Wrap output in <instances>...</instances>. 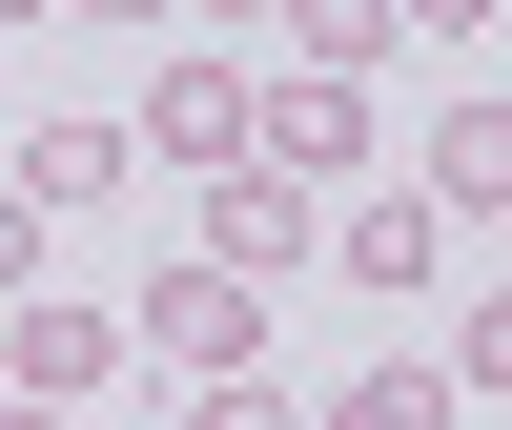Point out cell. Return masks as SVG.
<instances>
[{
    "label": "cell",
    "mask_w": 512,
    "mask_h": 430,
    "mask_svg": "<svg viewBox=\"0 0 512 430\" xmlns=\"http://www.w3.org/2000/svg\"><path fill=\"white\" fill-rule=\"evenodd\" d=\"M0 287H41V205L21 185H0Z\"/></svg>",
    "instance_id": "cell-12"
},
{
    "label": "cell",
    "mask_w": 512,
    "mask_h": 430,
    "mask_svg": "<svg viewBox=\"0 0 512 430\" xmlns=\"http://www.w3.org/2000/svg\"><path fill=\"white\" fill-rule=\"evenodd\" d=\"M123 328H144V349H164V369L205 390V369H246V328H267V287H226V267H164V287H144Z\"/></svg>",
    "instance_id": "cell-3"
},
{
    "label": "cell",
    "mask_w": 512,
    "mask_h": 430,
    "mask_svg": "<svg viewBox=\"0 0 512 430\" xmlns=\"http://www.w3.org/2000/svg\"><path fill=\"white\" fill-rule=\"evenodd\" d=\"M328 246H349V287H431V205H390V185H369Z\"/></svg>",
    "instance_id": "cell-9"
},
{
    "label": "cell",
    "mask_w": 512,
    "mask_h": 430,
    "mask_svg": "<svg viewBox=\"0 0 512 430\" xmlns=\"http://www.w3.org/2000/svg\"><path fill=\"white\" fill-rule=\"evenodd\" d=\"M492 185H512V103H451V123H431V205L492 226Z\"/></svg>",
    "instance_id": "cell-7"
},
{
    "label": "cell",
    "mask_w": 512,
    "mask_h": 430,
    "mask_svg": "<svg viewBox=\"0 0 512 430\" xmlns=\"http://www.w3.org/2000/svg\"><path fill=\"white\" fill-rule=\"evenodd\" d=\"M0 430H82V410H0Z\"/></svg>",
    "instance_id": "cell-13"
},
{
    "label": "cell",
    "mask_w": 512,
    "mask_h": 430,
    "mask_svg": "<svg viewBox=\"0 0 512 430\" xmlns=\"http://www.w3.org/2000/svg\"><path fill=\"white\" fill-rule=\"evenodd\" d=\"M390 41H410L390 0H308V21H287V62H308V82H369V62H390Z\"/></svg>",
    "instance_id": "cell-8"
},
{
    "label": "cell",
    "mask_w": 512,
    "mask_h": 430,
    "mask_svg": "<svg viewBox=\"0 0 512 430\" xmlns=\"http://www.w3.org/2000/svg\"><path fill=\"white\" fill-rule=\"evenodd\" d=\"M308 430H451V390H431V369H349Z\"/></svg>",
    "instance_id": "cell-10"
},
{
    "label": "cell",
    "mask_w": 512,
    "mask_h": 430,
    "mask_svg": "<svg viewBox=\"0 0 512 430\" xmlns=\"http://www.w3.org/2000/svg\"><path fill=\"white\" fill-rule=\"evenodd\" d=\"M246 123H267V82H246L226 41H185V62L144 82V123H123V164H185V185H226V164H246Z\"/></svg>",
    "instance_id": "cell-1"
},
{
    "label": "cell",
    "mask_w": 512,
    "mask_h": 430,
    "mask_svg": "<svg viewBox=\"0 0 512 430\" xmlns=\"http://www.w3.org/2000/svg\"><path fill=\"white\" fill-rule=\"evenodd\" d=\"M103 369H123V308H21L0 328V410H82Z\"/></svg>",
    "instance_id": "cell-4"
},
{
    "label": "cell",
    "mask_w": 512,
    "mask_h": 430,
    "mask_svg": "<svg viewBox=\"0 0 512 430\" xmlns=\"http://www.w3.org/2000/svg\"><path fill=\"white\" fill-rule=\"evenodd\" d=\"M185 430H308V410H287L267 369H205V390H185Z\"/></svg>",
    "instance_id": "cell-11"
},
{
    "label": "cell",
    "mask_w": 512,
    "mask_h": 430,
    "mask_svg": "<svg viewBox=\"0 0 512 430\" xmlns=\"http://www.w3.org/2000/svg\"><path fill=\"white\" fill-rule=\"evenodd\" d=\"M185 267H226V287H287V267H308V185L226 164V185H205V246H185Z\"/></svg>",
    "instance_id": "cell-2"
},
{
    "label": "cell",
    "mask_w": 512,
    "mask_h": 430,
    "mask_svg": "<svg viewBox=\"0 0 512 430\" xmlns=\"http://www.w3.org/2000/svg\"><path fill=\"white\" fill-rule=\"evenodd\" d=\"M0 185L62 226V205H103V185H123V123H21V164H0Z\"/></svg>",
    "instance_id": "cell-6"
},
{
    "label": "cell",
    "mask_w": 512,
    "mask_h": 430,
    "mask_svg": "<svg viewBox=\"0 0 512 430\" xmlns=\"http://www.w3.org/2000/svg\"><path fill=\"white\" fill-rule=\"evenodd\" d=\"M246 164H267V185H349V164H369V103H349V82H287V103L246 123Z\"/></svg>",
    "instance_id": "cell-5"
}]
</instances>
